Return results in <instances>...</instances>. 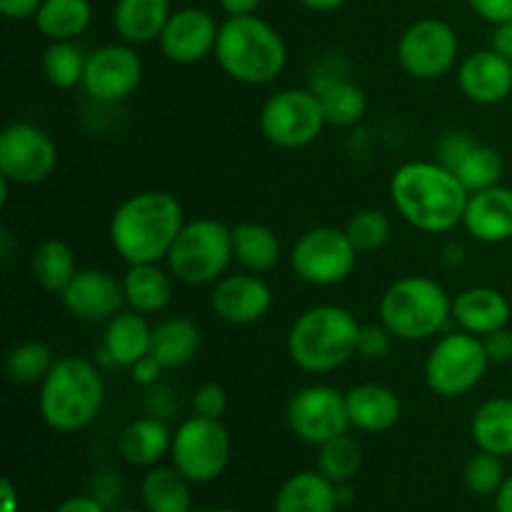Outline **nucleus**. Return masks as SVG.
Returning a JSON list of instances; mask_svg holds the SVG:
<instances>
[{"mask_svg": "<svg viewBox=\"0 0 512 512\" xmlns=\"http://www.w3.org/2000/svg\"><path fill=\"white\" fill-rule=\"evenodd\" d=\"M468 188L438 160H408L390 178V200L415 230L443 235L463 225Z\"/></svg>", "mask_w": 512, "mask_h": 512, "instance_id": "1", "label": "nucleus"}, {"mask_svg": "<svg viewBox=\"0 0 512 512\" xmlns=\"http://www.w3.org/2000/svg\"><path fill=\"white\" fill-rule=\"evenodd\" d=\"M185 223V210L173 193L140 190L113 210L108 238L128 265L160 263L168 258Z\"/></svg>", "mask_w": 512, "mask_h": 512, "instance_id": "2", "label": "nucleus"}, {"mask_svg": "<svg viewBox=\"0 0 512 512\" xmlns=\"http://www.w3.org/2000/svg\"><path fill=\"white\" fill-rule=\"evenodd\" d=\"M213 55L220 70L243 85L275 83L290 58L280 30L260 15L225 18Z\"/></svg>", "mask_w": 512, "mask_h": 512, "instance_id": "3", "label": "nucleus"}, {"mask_svg": "<svg viewBox=\"0 0 512 512\" xmlns=\"http://www.w3.org/2000/svg\"><path fill=\"white\" fill-rule=\"evenodd\" d=\"M360 328L343 305H313L288 330V355L295 368L310 375H328L358 355Z\"/></svg>", "mask_w": 512, "mask_h": 512, "instance_id": "4", "label": "nucleus"}, {"mask_svg": "<svg viewBox=\"0 0 512 512\" xmlns=\"http://www.w3.org/2000/svg\"><path fill=\"white\" fill-rule=\"evenodd\" d=\"M105 403V383L90 360L65 355L55 360L40 383L38 410L43 423L55 433H78L100 415Z\"/></svg>", "mask_w": 512, "mask_h": 512, "instance_id": "5", "label": "nucleus"}, {"mask_svg": "<svg viewBox=\"0 0 512 512\" xmlns=\"http://www.w3.org/2000/svg\"><path fill=\"white\" fill-rule=\"evenodd\" d=\"M378 315L393 338L420 343L440 335L453 320V298L428 275H405L385 290Z\"/></svg>", "mask_w": 512, "mask_h": 512, "instance_id": "6", "label": "nucleus"}, {"mask_svg": "<svg viewBox=\"0 0 512 512\" xmlns=\"http://www.w3.org/2000/svg\"><path fill=\"white\" fill-rule=\"evenodd\" d=\"M233 260V228L220 220L198 218L183 225L165 258V268L175 283L200 288L218 283Z\"/></svg>", "mask_w": 512, "mask_h": 512, "instance_id": "7", "label": "nucleus"}, {"mask_svg": "<svg viewBox=\"0 0 512 512\" xmlns=\"http://www.w3.org/2000/svg\"><path fill=\"white\" fill-rule=\"evenodd\" d=\"M490 365L493 363H490L483 338L455 330V333L443 335L430 348L423 370L425 385L438 398H463L470 390L478 388Z\"/></svg>", "mask_w": 512, "mask_h": 512, "instance_id": "8", "label": "nucleus"}, {"mask_svg": "<svg viewBox=\"0 0 512 512\" xmlns=\"http://www.w3.org/2000/svg\"><path fill=\"white\" fill-rule=\"evenodd\" d=\"M230 435L223 420L190 415L173 430L170 463L195 485L218 480L230 463Z\"/></svg>", "mask_w": 512, "mask_h": 512, "instance_id": "9", "label": "nucleus"}, {"mask_svg": "<svg viewBox=\"0 0 512 512\" xmlns=\"http://www.w3.org/2000/svg\"><path fill=\"white\" fill-rule=\"evenodd\" d=\"M358 248L348 233L333 225H318L300 235L290 248V268L303 283L333 288L345 283L358 265Z\"/></svg>", "mask_w": 512, "mask_h": 512, "instance_id": "10", "label": "nucleus"}, {"mask_svg": "<svg viewBox=\"0 0 512 512\" xmlns=\"http://www.w3.org/2000/svg\"><path fill=\"white\" fill-rule=\"evenodd\" d=\"M260 133L268 143L283 150L313 145L328 125L318 95L310 88H283L270 95L260 108Z\"/></svg>", "mask_w": 512, "mask_h": 512, "instance_id": "11", "label": "nucleus"}, {"mask_svg": "<svg viewBox=\"0 0 512 512\" xmlns=\"http://www.w3.org/2000/svg\"><path fill=\"white\" fill-rule=\"evenodd\" d=\"M460 38L448 20L420 18L398 40V63L410 78L440 80L458 65Z\"/></svg>", "mask_w": 512, "mask_h": 512, "instance_id": "12", "label": "nucleus"}, {"mask_svg": "<svg viewBox=\"0 0 512 512\" xmlns=\"http://www.w3.org/2000/svg\"><path fill=\"white\" fill-rule=\"evenodd\" d=\"M285 420L295 438L320 448L323 443L350 430L345 393H340L335 385H305V388L295 390L293 398L288 400Z\"/></svg>", "mask_w": 512, "mask_h": 512, "instance_id": "13", "label": "nucleus"}, {"mask_svg": "<svg viewBox=\"0 0 512 512\" xmlns=\"http://www.w3.org/2000/svg\"><path fill=\"white\" fill-rule=\"evenodd\" d=\"M58 145L33 123L5 125L0 133V178L8 185H38L53 175Z\"/></svg>", "mask_w": 512, "mask_h": 512, "instance_id": "14", "label": "nucleus"}, {"mask_svg": "<svg viewBox=\"0 0 512 512\" xmlns=\"http://www.w3.org/2000/svg\"><path fill=\"white\" fill-rule=\"evenodd\" d=\"M143 83V58L130 43H108L88 55L83 93L93 103L115 105L128 100Z\"/></svg>", "mask_w": 512, "mask_h": 512, "instance_id": "15", "label": "nucleus"}, {"mask_svg": "<svg viewBox=\"0 0 512 512\" xmlns=\"http://www.w3.org/2000/svg\"><path fill=\"white\" fill-rule=\"evenodd\" d=\"M310 90L318 95L325 120L333 128H353L365 118L368 95L350 78L340 58H323L315 63Z\"/></svg>", "mask_w": 512, "mask_h": 512, "instance_id": "16", "label": "nucleus"}, {"mask_svg": "<svg viewBox=\"0 0 512 512\" xmlns=\"http://www.w3.org/2000/svg\"><path fill=\"white\" fill-rule=\"evenodd\" d=\"M218 33L220 23L208 10L195 5L173 10L158 38L160 53L175 65H195L215 53Z\"/></svg>", "mask_w": 512, "mask_h": 512, "instance_id": "17", "label": "nucleus"}, {"mask_svg": "<svg viewBox=\"0 0 512 512\" xmlns=\"http://www.w3.org/2000/svg\"><path fill=\"white\" fill-rule=\"evenodd\" d=\"M210 308H213L215 318H220L223 323L245 328V325L258 323L270 313L273 290L258 273L243 270V273L223 275L213 285Z\"/></svg>", "mask_w": 512, "mask_h": 512, "instance_id": "18", "label": "nucleus"}, {"mask_svg": "<svg viewBox=\"0 0 512 512\" xmlns=\"http://www.w3.org/2000/svg\"><path fill=\"white\" fill-rule=\"evenodd\" d=\"M60 303L73 318L85 323H108L125 305L123 283L108 270L80 268L60 293Z\"/></svg>", "mask_w": 512, "mask_h": 512, "instance_id": "19", "label": "nucleus"}, {"mask_svg": "<svg viewBox=\"0 0 512 512\" xmlns=\"http://www.w3.org/2000/svg\"><path fill=\"white\" fill-rule=\"evenodd\" d=\"M458 88L475 105L505 103L512 95V63L493 48L473 50L458 65Z\"/></svg>", "mask_w": 512, "mask_h": 512, "instance_id": "20", "label": "nucleus"}, {"mask_svg": "<svg viewBox=\"0 0 512 512\" xmlns=\"http://www.w3.org/2000/svg\"><path fill=\"white\" fill-rule=\"evenodd\" d=\"M463 228L470 238L485 245L512 240V188L493 185L480 193H470Z\"/></svg>", "mask_w": 512, "mask_h": 512, "instance_id": "21", "label": "nucleus"}, {"mask_svg": "<svg viewBox=\"0 0 512 512\" xmlns=\"http://www.w3.org/2000/svg\"><path fill=\"white\" fill-rule=\"evenodd\" d=\"M350 428L365 435H380L393 430L403 415L398 393L383 383H360L345 393Z\"/></svg>", "mask_w": 512, "mask_h": 512, "instance_id": "22", "label": "nucleus"}, {"mask_svg": "<svg viewBox=\"0 0 512 512\" xmlns=\"http://www.w3.org/2000/svg\"><path fill=\"white\" fill-rule=\"evenodd\" d=\"M150 340H153V325L148 323V315L120 310L105 323L103 350L98 355L110 368H133L138 360L150 355Z\"/></svg>", "mask_w": 512, "mask_h": 512, "instance_id": "23", "label": "nucleus"}, {"mask_svg": "<svg viewBox=\"0 0 512 512\" xmlns=\"http://www.w3.org/2000/svg\"><path fill=\"white\" fill-rule=\"evenodd\" d=\"M510 315V300L490 285H475L453 298V323L478 338L508 328Z\"/></svg>", "mask_w": 512, "mask_h": 512, "instance_id": "24", "label": "nucleus"}, {"mask_svg": "<svg viewBox=\"0 0 512 512\" xmlns=\"http://www.w3.org/2000/svg\"><path fill=\"white\" fill-rule=\"evenodd\" d=\"M170 445H173V430L165 420L153 418V415L130 420L118 438L120 458L145 470L163 463L165 455H170Z\"/></svg>", "mask_w": 512, "mask_h": 512, "instance_id": "25", "label": "nucleus"}, {"mask_svg": "<svg viewBox=\"0 0 512 512\" xmlns=\"http://www.w3.org/2000/svg\"><path fill=\"white\" fill-rule=\"evenodd\" d=\"M170 15H173L170 0H115L113 28L123 43L138 48L160 38Z\"/></svg>", "mask_w": 512, "mask_h": 512, "instance_id": "26", "label": "nucleus"}, {"mask_svg": "<svg viewBox=\"0 0 512 512\" xmlns=\"http://www.w3.org/2000/svg\"><path fill=\"white\" fill-rule=\"evenodd\" d=\"M120 283H123L125 305L140 315L163 313L173 300L175 278L160 263L128 265Z\"/></svg>", "mask_w": 512, "mask_h": 512, "instance_id": "27", "label": "nucleus"}, {"mask_svg": "<svg viewBox=\"0 0 512 512\" xmlns=\"http://www.w3.org/2000/svg\"><path fill=\"white\" fill-rule=\"evenodd\" d=\"M340 508L338 485L320 470L295 473L280 485L273 512H335Z\"/></svg>", "mask_w": 512, "mask_h": 512, "instance_id": "28", "label": "nucleus"}, {"mask_svg": "<svg viewBox=\"0 0 512 512\" xmlns=\"http://www.w3.org/2000/svg\"><path fill=\"white\" fill-rule=\"evenodd\" d=\"M190 480L175 465H155L140 480V503L145 512H193Z\"/></svg>", "mask_w": 512, "mask_h": 512, "instance_id": "29", "label": "nucleus"}, {"mask_svg": "<svg viewBox=\"0 0 512 512\" xmlns=\"http://www.w3.org/2000/svg\"><path fill=\"white\" fill-rule=\"evenodd\" d=\"M203 333L190 318H163L153 325V340H150V355L163 365L165 370L183 368L198 355Z\"/></svg>", "mask_w": 512, "mask_h": 512, "instance_id": "30", "label": "nucleus"}, {"mask_svg": "<svg viewBox=\"0 0 512 512\" xmlns=\"http://www.w3.org/2000/svg\"><path fill=\"white\" fill-rule=\"evenodd\" d=\"M235 263L248 273H270L280 263L283 245L278 233L263 223H240L233 228Z\"/></svg>", "mask_w": 512, "mask_h": 512, "instance_id": "31", "label": "nucleus"}, {"mask_svg": "<svg viewBox=\"0 0 512 512\" xmlns=\"http://www.w3.org/2000/svg\"><path fill=\"white\" fill-rule=\"evenodd\" d=\"M470 435L478 450L510 458L512 455V398H490L470 420Z\"/></svg>", "mask_w": 512, "mask_h": 512, "instance_id": "32", "label": "nucleus"}, {"mask_svg": "<svg viewBox=\"0 0 512 512\" xmlns=\"http://www.w3.org/2000/svg\"><path fill=\"white\" fill-rule=\"evenodd\" d=\"M33 23L50 43L78 40L93 23V5L90 0H43Z\"/></svg>", "mask_w": 512, "mask_h": 512, "instance_id": "33", "label": "nucleus"}, {"mask_svg": "<svg viewBox=\"0 0 512 512\" xmlns=\"http://www.w3.org/2000/svg\"><path fill=\"white\" fill-rule=\"evenodd\" d=\"M78 263H75V253L68 243L63 240H43L35 248L33 263H30V273H33L35 283L48 293L60 295L70 285V280L78 273Z\"/></svg>", "mask_w": 512, "mask_h": 512, "instance_id": "34", "label": "nucleus"}, {"mask_svg": "<svg viewBox=\"0 0 512 512\" xmlns=\"http://www.w3.org/2000/svg\"><path fill=\"white\" fill-rule=\"evenodd\" d=\"M315 465L320 473L335 485L353 483L355 475L363 468V445L353 438V435L343 433L338 438L328 440L318 448V460Z\"/></svg>", "mask_w": 512, "mask_h": 512, "instance_id": "35", "label": "nucleus"}, {"mask_svg": "<svg viewBox=\"0 0 512 512\" xmlns=\"http://www.w3.org/2000/svg\"><path fill=\"white\" fill-rule=\"evenodd\" d=\"M453 173L458 175L460 183L468 188V193H480V190L500 185L505 173V158L498 148L485 145L478 140V143L468 150V155L455 165Z\"/></svg>", "mask_w": 512, "mask_h": 512, "instance_id": "36", "label": "nucleus"}, {"mask_svg": "<svg viewBox=\"0 0 512 512\" xmlns=\"http://www.w3.org/2000/svg\"><path fill=\"white\" fill-rule=\"evenodd\" d=\"M88 55L75 45V40H53L43 50V75L53 88L73 90L83 85Z\"/></svg>", "mask_w": 512, "mask_h": 512, "instance_id": "37", "label": "nucleus"}, {"mask_svg": "<svg viewBox=\"0 0 512 512\" xmlns=\"http://www.w3.org/2000/svg\"><path fill=\"white\" fill-rule=\"evenodd\" d=\"M53 365V350L40 340L15 343L5 355V375L15 385H40Z\"/></svg>", "mask_w": 512, "mask_h": 512, "instance_id": "38", "label": "nucleus"}, {"mask_svg": "<svg viewBox=\"0 0 512 512\" xmlns=\"http://www.w3.org/2000/svg\"><path fill=\"white\" fill-rule=\"evenodd\" d=\"M345 233L353 240L358 253H375V250L385 248L393 235V223L388 215L378 208H365L358 210L353 218L345 225Z\"/></svg>", "mask_w": 512, "mask_h": 512, "instance_id": "39", "label": "nucleus"}, {"mask_svg": "<svg viewBox=\"0 0 512 512\" xmlns=\"http://www.w3.org/2000/svg\"><path fill=\"white\" fill-rule=\"evenodd\" d=\"M505 478L508 475H505L503 458L493 453H485V450H478L475 455H470L463 470L465 488L473 495H480V498H488V495L498 493Z\"/></svg>", "mask_w": 512, "mask_h": 512, "instance_id": "40", "label": "nucleus"}, {"mask_svg": "<svg viewBox=\"0 0 512 512\" xmlns=\"http://www.w3.org/2000/svg\"><path fill=\"white\" fill-rule=\"evenodd\" d=\"M190 408H193L195 415H203V418L223 420L225 410H228V393H225L223 385L203 383L200 388H195L193 398H190Z\"/></svg>", "mask_w": 512, "mask_h": 512, "instance_id": "41", "label": "nucleus"}, {"mask_svg": "<svg viewBox=\"0 0 512 512\" xmlns=\"http://www.w3.org/2000/svg\"><path fill=\"white\" fill-rule=\"evenodd\" d=\"M475 143H478V140L470 133H465V130H448V133L440 135L438 143H435V160L443 163L445 168L453 170L455 165L468 155V150L473 148Z\"/></svg>", "mask_w": 512, "mask_h": 512, "instance_id": "42", "label": "nucleus"}, {"mask_svg": "<svg viewBox=\"0 0 512 512\" xmlns=\"http://www.w3.org/2000/svg\"><path fill=\"white\" fill-rule=\"evenodd\" d=\"M393 348V335L383 323L363 325L358 338V355L363 360H383Z\"/></svg>", "mask_w": 512, "mask_h": 512, "instance_id": "43", "label": "nucleus"}, {"mask_svg": "<svg viewBox=\"0 0 512 512\" xmlns=\"http://www.w3.org/2000/svg\"><path fill=\"white\" fill-rule=\"evenodd\" d=\"M145 390H148V395H145V408H148V415L168 423V420L175 415V410H178L175 390L170 388V385H165L163 380H160L158 385H153V388H145Z\"/></svg>", "mask_w": 512, "mask_h": 512, "instance_id": "44", "label": "nucleus"}, {"mask_svg": "<svg viewBox=\"0 0 512 512\" xmlns=\"http://www.w3.org/2000/svg\"><path fill=\"white\" fill-rule=\"evenodd\" d=\"M470 10L490 25H503L512 20V0H468Z\"/></svg>", "mask_w": 512, "mask_h": 512, "instance_id": "45", "label": "nucleus"}, {"mask_svg": "<svg viewBox=\"0 0 512 512\" xmlns=\"http://www.w3.org/2000/svg\"><path fill=\"white\" fill-rule=\"evenodd\" d=\"M485 350H488V358L493 365H505L512 360V330L503 328L495 330V333L485 335L483 338Z\"/></svg>", "mask_w": 512, "mask_h": 512, "instance_id": "46", "label": "nucleus"}, {"mask_svg": "<svg viewBox=\"0 0 512 512\" xmlns=\"http://www.w3.org/2000/svg\"><path fill=\"white\" fill-rule=\"evenodd\" d=\"M163 370L165 368L153 358V355H145L143 360H138V363L130 368V378H133V383L140 385V388H153V385H158L160 378H163Z\"/></svg>", "mask_w": 512, "mask_h": 512, "instance_id": "47", "label": "nucleus"}, {"mask_svg": "<svg viewBox=\"0 0 512 512\" xmlns=\"http://www.w3.org/2000/svg\"><path fill=\"white\" fill-rule=\"evenodd\" d=\"M43 0H0V13L8 20H33Z\"/></svg>", "mask_w": 512, "mask_h": 512, "instance_id": "48", "label": "nucleus"}, {"mask_svg": "<svg viewBox=\"0 0 512 512\" xmlns=\"http://www.w3.org/2000/svg\"><path fill=\"white\" fill-rule=\"evenodd\" d=\"M53 512H108L95 495H70Z\"/></svg>", "mask_w": 512, "mask_h": 512, "instance_id": "49", "label": "nucleus"}, {"mask_svg": "<svg viewBox=\"0 0 512 512\" xmlns=\"http://www.w3.org/2000/svg\"><path fill=\"white\" fill-rule=\"evenodd\" d=\"M490 48L505 60L512 63V20L503 25H493V35H490Z\"/></svg>", "mask_w": 512, "mask_h": 512, "instance_id": "50", "label": "nucleus"}, {"mask_svg": "<svg viewBox=\"0 0 512 512\" xmlns=\"http://www.w3.org/2000/svg\"><path fill=\"white\" fill-rule=\"evenodd\" d=\"M220 10H223L228 18H238V15H255L258 8L263 5V0H218Z\"/></svg>", "mask_w": 512, "mask_h": 512, "instance_id": "51", "label": "nucleus"}, {"mask_svg": "<svg viewBox=\"0 0 512 512\" xmlns=\"http://www.w3.org/2000/svg\"><path fill=\"white\" fill-rule=\"evenodd\" d=\"M0 512H20V495L10 478L0 480Z\"/></svg>", "mask_w": 512, "mask_h": 512, "instance_id": "52", "label": "nucleus"}, {"mask_svg": "<svg viewBox=\"0 0 512 512\" xmlns=\"http://www.w3.org/2000/svg\"><path fill=\"white\" fill-rule=\"evenodd\" d=\"M493 498H495V512H512V475L505 478V483L500 485V490L493 495Z\"/></svg>", "mask_w": 512, "mask_h": 512, "instance_id": "53", "label": "nucleus"}, {"mask_svg": "<svg viewBox=\"0 0 512 512\" xmlns=\"http://www.w3.org/2000/svg\"><path fill=\"white\" fill-rule=\"evenodd\" d=\"M350 0H300V5H305L313 13H333V10L343 8Z\"/></svg>", "mask_w": 512, "mask_h": 512, "instance_id": "54", "label": "nucleus"}, {"mask_svg": "<svg viewBox=\"0 0 512 512\" xmlns=\"http://www.w3.org/2000/svg\"><path fill=\"white\" fill-rule=\"evenodd\" d=\"M445 263L453 265V268H458V265L465 263V248L460 243H450L448 248H445Z\"/></svg>", "mask_w": 512, "mask_h": 512, "instance_id": "55", "label": "nucleus"}, {"mask_svg": "<svg viewBox=\"0 0 512 512\" xmlns=\"http://www.w3.org/2000/svg\"><path fill=\"white\" fill-rule=\"evenodd\" d=\"M193 512H240L235 508H193Z\"/></svg>", "mask_w": 512, "mask_h": 512, "instance_id": "56", "label": "nucleus"}, {"mask_svg": "<svg viewBox=\"0 0 512 512\" xmlns=\"http://www.w3.org/2000/svg\"><path fill=\"white\" fill-rule=\"evenodd\" d=\"M115 512H145V510H133V508H123V510H115Z\"/></svg>", "mask_w": 512, "mask_h": 512, "instance_id": "57", "label": "nucleus"}]
</instances>
